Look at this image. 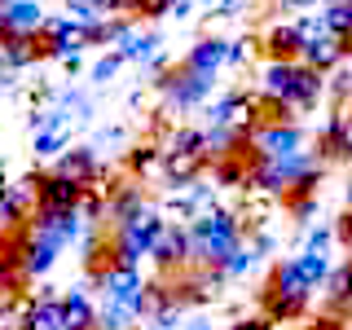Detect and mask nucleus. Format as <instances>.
<instances>
[{
	"label": "nucleus",
	"instance_id": "obj_1",
	"mask_svg": "<svg viewBox=\"0 0 352 330\" xmlns=\"http://www.w3.org/2000/svg\"><path fill=\"white\" fill-rule=\"evenodd\" d=\"M322 93H326V71H313L300 58H269V66L260 75V97L291 106L295 115L313 110Z\"/></svg>",
	"mask_w": 352,
	"mask_h": 330
},
{
	"label": "nucleus",
	"instance_id": "obj_2",
	"mask_svg": "<svg viewBox=\"0 0 352 330\" xmlns=\"http://www.w3.org/2000/svg\"><path fill=\"white\" fill-rule=\"evenodd\" d=\"M190 238H194V264H220L225 269V260L242 242V220L225 207H207L190 220Z\"/></svg>",
	"mask_w": 352,
	"mask_h": 330
},
{
	"label": "nucleus",
	"instance_id": "obj_3",
	"mask_svg": "<svg viewBox=\"0 0 352 330\" xmlns=\"http://www.w3.org/2000/svg\"><path fill=\"white\" fill-rule=\"evenodd\" d=\"M317 286L304 278L300 260H282L278 269H273L269 286H264V313L273 317V322H295V317L308 308Z\"/></svg>",
	"mask_w": 352,
	"mask_h": 330
},
{
	"label": "nucleus",
	"instance_id": "obj_4",
	"mask_svg": "<svg viewBox=\"0 0 352 330\" xmlns=\"http://www.w3.org/2000/svg\"><path fill=\"white\" fill-rule=\"evenodd\" d=\"M27 229L44 242H53V247H71L75 238L84 234V216L80 207H36V212L27 216Z\"/></svg>",
	"mask_w": 352,
	"mask_h": 330
},
{
	"label": "nucleus",
	"instance_id": "obj_5",
	"mask_svg": "<svg viewBox=\"0 0 352 330\" xmlns=\"http://www.w3.org/2000/svg\"><path fill=\"white\" fill-rule=\"evenodd\" d=\"M212 80H216V75H203V71H194V66H181V71H163L154 84H159V93H163V102H168V106L194 110L198 102H207Z\"/></svg>",
	"mask_w": 352,
	"mask_h": 330
},
{
	"label": "nucleus",
	"instance_id": "obj_6",
	"mask_svg": "<svg viewBox=\"0 0 352 330\" xmlns=\"http://www.w3.org/2000/svg\"><path fill=\"white\" fill-rule=\"evenodd\" d=\"M251 150L256 159H282V154L304 150V132L295 128V119H260L251 128Z\"/></svg>",
	"mask_w": 352,
	"mask_h": 330
},
{
	"label": "nucleus",
	"instance_id": "obj_7",
	"mask_svg": "<svg viewBox=\"0 0 352 330\" xmlns=\"http://www.w3.org/2000/svg\"><path fill=\"white\" fill-rule=\"evenodd\" d=\"M150 260L159 264L163 273H172V269H190V264H194V238H190V225H176V220H168V229H163V234L154 238V247H150Z\"/></svg>",
	"mask_w": 352,
	"mask_h": 330
},
{
	"label": "nucleus",
	"instance_id": "obj_8",
	"mask_svg": "<svg viewBox=\"0 0 352 330\" xmlns=\"http://www.w3.org/2000/svg\"><path fill=\"white\" fill-rule=\"evenodd\" d=\"M168 229V216H163V207H150V203H141L132 216H124L115 225V238H124V242H132V247H141L150 256V247H154V238Z\"/></svg>",
	"mask_w": 352,
	"mask_h": 330
},
{
	"label": "nucleus",
	"instance_id": "obj_9",
	"mask_svg": "<svg viewBox=\"0 0 352 330\" xmlns=\"http://www.w3.org/2000/svg\"><path fill=\"white\" fill-rule=\"evenodd\" d=\"M18 330H66V304H62V295H49V291L31 295V304H27V313H22Z\"/></svg>",
	"mask_w": 352,
	"mask_h": 330
},
{
	"label": "nucleus",
	"instance_id": "obj_10",
	"mask_svg": "<svg viewBox=\"0 0 352 330\" xmlns=\"http://www.w3.org/2000/svg\"><path fill=\"white\" fill-rule=\"evenodd\" d=\"M53 172L75 176V181H84V185H97V181L106 176V168H102V159H97L93 146H71V150H62V154H58V168H53Z\"/></svg>",
	"mask_w": 352,
	"mask_h": 330
},
{
	"label": "nucleus",
	"instance_id": "obj_11",
	"mask_svg": "<svg viewBox=\"0 0 352 330\" xmlns=\"http://www.w3.org/2000/svg\"><path fill=\"white\" fill-rule=\"evenodd\" d=\"M207 150H163V181L168 185H190L198 181V172L207 168Z\"/></svg>",
	"mask_w": 352,
	"mask_h": 330
},
{
	"label": "nucleus",
	"instance_id": "obj_12",
	"mask_svg": "<svg viewBox=\"0 0 352 330\" xmlns=\"http://www.w3.org/2000/svg\"><path fill=\"white\" fill-rule=\"evenodd\" d=\"M88 185L75 181V176H62V172H40V207H80Z\"/></svg>",
	"mask_w": 352,
	"mask_h": 330
},
{
	"label": "nucleus",
	"instance_id": "obj_13",
	"mask_svg": "<svg viewBox=\"0 0 352 330\" xmlns=\"http://www.w3.org/2000/svg\"><path fill=\"white\" fill-rule=\"evenodd\" d=\"M348 58V49H344V40L339 36H330V31H322V36H313V40H304V49H300V62H308L313 71H335L339 62Z\"/></svg>",
	"mask_w": 352,
	"mask_h": 330
},
{
	"label": "nucleus",
	"instance_id": "obj_14",
	"mask_svg": "<svg viewBox=\"0 0 352 330\" xmlns=\"http://www.w3.org/2000/svg\"><path fill=\"white\" fill-rule=\"evenodd\" d=\"M36 58H44L36 36H18V31L0 36V71H22V66H31Z\"/></svg>",
	"mask_w": 352,
	"mask_h": 330
},
{
	"label": "nucleus",
	"instance_id": "obj_15",
	"mask_svg": "<svg viewBox=\"0 0 352 330\" xmlns=\"http://www.w3.org/2000/svg\"><path fill=\"white\" fill-rule=\"evenodd\" d=\"M185 66H194V71H203V75H216L220 66H229V40H220V36L198 40L194 49L185 53Z\"/></svg>",
	"mask_w": 352,
	"mask_h": 330
},
{
	"label": "nucleus",
	"instance_id": "obj_16",
	"mask_svg": "<svg viewBox=\"0 0 352 330\" xmlns=\"http://www.w3.org/2000/svg\"><path fill=\"white\" fill-rule=\"evenodd\" d=\"M44 22H49V14H44V0H9V31L40 40Z\"/></svg>",
	"mask_w": 352,
	"mask_h": 330
},
{
	"label": "nucleus",
	"instance_id": "obj_17",
	"mask_svg": "<svg viewBox=\"0 0 352 330\" xmlns=\"http://www.w3.org/2000/svg\"><path fill=\"white\" fill-rule=\"evenodd\" d=\"M260 44H264V53H269V58H300L304 31L295 27V22H278V27H269V36H264Z\"/></svg>",
	"mask_w": 352,
	"mask_h": 330
},
{
	"label": "nucleus",
	"instance_id": "obj_18",
	"mask_svg": "<svg viewBox=\"0 0 352 330\" xmlns=\"http://www.w3.org/2000/svg\"><path fill=\"white\" fill-rule=\"evenodd\" d=\"M62 304H66V330H102V326H97V304L88 300L80 286L66 291Z\"/></svg>",
	"mask_w": 352,
	"mask_h": 330
},
{
	"label": "nucleus",
	"instance_id": "obj_19",
	"mask_svg": "<svg viewBox=\"0 0 352 330\" xmlns=\"http://www.w3.org/2000/svg\"><path fill=\"white\" fill-rule=\"evenodd\" d=\"M115 49L124 53V62H150L154 53H159V36H154V31H128Z\"/></svg>",
	"mask_w": 352,
	"mask_h": 330
},
{
	"label": "nucleus",
	"instance_id": "obj_20",
	"mask_svg": "<svg viewBox=\"0 0 352 330\" xmlns=\"http://www.w3.org/2000/svg\"><path fill=\"white\" fill-rule=\"evenodd\" d=\"M326 286H330V291H326V295H330V304H335L339 313H344L348 322H352V260L344 264V269H335V273H330Z\"/></svg>",
	"mask_w": 352,
	"mask_h": 330
},
{
	"label": "nucleus",
	"instance_id": "obj_21",
	"mask_svg": "<svg viewBox=\"0 0 352 330\" xmlns=\"http://www.w3.org/2000/svg\"><path fill=\"white\" fill-rule=\"evenodd\" d=\"M322 27L330 31V36L348 40V36H352V0H326V9H322Z\"/></svg>",
	"mask_w": 352,
	"mask_h": 330
},
{
	"label": "nucleus",
	"instance_id": "obj_22",
	"mask_svg": "<svg viewBox=\"0 0 352 330\" xmlns=\"http://www.w3.org/2000/svg\"><path fill=\"white\" fill-rule=\"evenodd\" d=\"M216 185H251V163L242 159V154H225V159H216Z\"/></svg>",
	"mask_w": 352,
	"mask_h": 330
},
{
	"label": "nucleus",
	"instance_id": "obj_23",
	"mask_svg": "<svg viewBox=\"0 0 352 330\" xmlns=\"http://www.w3.org/2000/svg\"><path fill=\"white\" fill-rule=\"evenodd\" d=\"M154 168H163V146H154V141H141V146L128 150V172H132V176H150Z\"/></svg>",
	"mask_w": 352,
	"mask_h": 330
},
{
	"label": "nucleus",
	"instance_id": "obj_24",
	"mask_svg": "<svg viewBox=\"0 0 352 330\" xmlns=\"http://www.w3.org/2000/svg\"><path fill=\"white\" fill-rule=\"evenodd\" d=\"M295 260H300V269H304V278L308 282H313V286H322L326 278H330V273H335V269H330V260H326V251H300V256H295Z\"/></svg>",
	"mask_w": 352,
	"mask_h": 330
},
{
	"label": "nucleus",
	"instance_id": "obj_25",
	"mask_svg": "<svg viewBox=\"0 0 352 330\" xmlns=\"http://www.w3.org/2000/svg\"><path fill=\"white\" fill-rule=\"evenodd\" d=\"M66 141H71V128H40L36 132V159H53V154H62Z\"/></svg>",
	"mask_w": 352,
	"mask_h": 330
},
{
	"label": "nucleus",
	"instance_id": "obj_26",
	"mask_svg": "<svg viewBox=\"0 0 352 330\" xmlns=\"http://www.w3.org/2000/svg\"><path fill=\"white\" fill-rule=\"evenodd\" d=\"M207 146V132L203 128H172L163 150H203Z\"/></svg>",
	"mask_w": 352,
	"mask_h": 330
},
{
	"label": "nucleus",
	"instance_id": "obj_27",
	"mask_svg": "<svg viewBox=\"0 0 352 330\" xmlns=\"http://www.w3.org/2000/svg\"><path fill=\"white\" fill-rule=\"evenodd\" d=\"M256 260H260V247H247V242H238L234 256L225 260V273H229V278H242V273L256 269Z\"/></svg>",
	"mask_w": 352,
	"mask_h": 330
},
{
	"label": "nucleus",
	"instance_id": "obj_28",
	"mask_svg": "<svg viewBox=\"0 0 352 330\" xmlns=\"http://www.w3.org/2000/svg\"><path fill=\"white\" fill-rule=\"evenodd\" d=\"M119 66H124V53L115 49V53H106V58H97V62H93V80H97V84L115 80V71H119Z\"/></svg>",
	"mask_w": 352,
	"mask_h": 330
},
{
	"label": "nucleus",
	"instance_id": "obj_29",
	"mask_svg": "<svg viewBox=\"0 0 352 330\" xmlns=\"http://www.w3.org/2000/svg\"><path fill=\"white\" fill-rule=\"evenodd\" d=\"M326 88H330V93H335V97H344V102H348V97H352V71H348L344 62H339L335 71H330V80H326Z\"/></svg>",
	"mask_w": 352,
	"mask_h": 330
},
{
	"label": "nucleus",
	"instance_id": "obj_30",
	"mask_svg": "<svg viewBox=\"0 0 352 330\" xmlns=\"http://www.w3.org/2000/svg\"><path fill=\"white\" fill-rule=\"evenodd\" d=\"M256 49V40H229V66H242Z\"/></svg>",
	"mask_w": 352,
	"mask_h": 330
},
{
	"label": "nucleus",
	"instance_id": "obj_31",
	"mask_svg": "<svg viewBox=\"0 0 352 330\" xmlns=\"http://www.w3.org/2000/svg\"><path fill=\"white\" fill-rule=\"evenodd\" d=\"M273 326H278V322L264 313V317H242V322H234L229 330H273Z\"/></svg>",
	"mask_w": 352,
	"mask_h": 330
},
{
	"label": "nucleus",
	"instance_id": "obj_32",
	"mask_svg": "<svg viewBox=\"0 0 352 330\" xmlns=\"http://www.w3.org/2000/svg\"><path fill=\"white\" fill-rule=\"evenodd\" d=\"M330 238H335V234H330L326 225H317L313 234H308V242H304V247H308V251H326V247H330Z\"/></svg>",
	"mask_w": 352,
	"mask_h": 330
},
{
	"label": "nucleus",
	"instance_id": "obj_33",
	"mask_svg": "<svg viewBox=\"0 0 352 330\" xmlns=\"http://www.w3.org/2000/svg\"><path fill=\"white\" fill-rule=\"evenodd\" d=\"M172 14V0H146L141 5V18H168Z\"/></svg>",
	"mask_w": 352,
	"mask_h": 330
},
{
	"label": "nucleus",
	"instance_id": "obj_34",
	"mask_svg": "<svg viewBox=\"0 0 352 330\" xmlns=\"http://www.w3.org/2000/svg\"><path fill=\"white\" fill-rule=\"evenodd\" d=\"M339 242H344V251L352 256V212H348L344 220H339Z\"/></svg>",
	"mask_w": 352,
	"mask_h": 330
},
{
	"label": "nucleus",
	"instance_id": "obj_35",
	"mask_svg": "<svg viewBox=\"0 0 352 330\" xmlns=\"http://www.w3.org/2000/svg\"><path fill=\"white\" fill-rule=\"evenodd\" d=\"M238 5H242V0H216V14H220V18H234Z\"/></svg>",
	"mask_w": 352,
	"mask_h": 330
},
{
	"label": "nucleus",
	"instance_id": "obj_36",
	"mask_svg": "<svg viewBox=\"0 0 352 330\" xmlns=\"http://www.w3.org/2000/svg\"><path fill=\"white\" fill-rule=\"evenodd\" d=\"M93 5H97V9H102V14L110 18V14H119V9H124V0H93Z\"/></svg>",
	"mask_w": 352,
	"mask_h": 330
},
{
	"label": "nucleus",
	"instance_id": "obj_37",
	"mask_svg": "<svg viewBox=\"0 0 352 330\" xmlns=\"http://www.w3.org/2000/svg\"><path fill=\"white\" fill-rule=\"evenodd\" d=\"M190 9H194V0H172V18H190Z\"/></svg>",
	"mask_w": 352,
	"mask_h": 330
},
{
	"label": "nucleus",
	"instance_id": "obj_38",
	"mask_svg": "<svg viewBox=\"0 0 352 330\" xmlns=\"http://www.w3.org/2000/svg\"><path fill=\"white\" fill-rule=\"evenodd\" d=\"M339 115H344V141H348V137H352V97L344 102V110H339Z\"/></svg>",
	"mask_w": 352,
	"mask_h": 330
},
{
	"label": "nucleus",
	"instance_id": "obj_39",
	"mask_svg": "<svg viewBox=\"0 0 352 330\" xmlns=\"http://www.w3.org/2000/svg\"><path fill=\"white\" fill-rule=\"evenodd\" d=\"M286 9H317V5H326V0H282Z\"/></svg>",
	"mask_w": 352,
	"mask_h": 330
},
{
	"label": "nucleus",
	"instance_id": "obj_40",
	"mask_svg": "<svg viewBox=\"0 0 352 330\" xmlns=\"http://www.w3.org/2000/svg\"><path fill=\"white\" fill-rule=\"evenodd\" d=\"M9 31V0H0V36Z\"/></svg>",
	"mask_w": 352,
	"mask_h": 330
},
{
	"label": "nucleus",
	"instance_id": "obj_41",
	"mask_svg": "<svg viewBox=\"0 0 352 330\" xmlns=\"http://www.w3.org/2000/svg\"><path fill=\"white\" fill-rule=\"evenodd\" d=\"M9 194V176H5V168H0V198Z\"/></svg>",
	"mask_w": 352,
	"mask_h": 330
},
{
	"label": "nucleus",
	"instance_id": "obj_42",
	"mask_svg": "<svg viewBox=\"0 0 352 330\" xmlns=\"http://www.w3.org/2000/svg\"><path fill=\"white\" fill-rule=\"evenodd\" d=\"M141 5H146V0H124V9H137V14H141Z\"/></svg>",
	"mask_w": 352,
	"mask_h": 330
}]
</instances>
